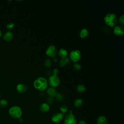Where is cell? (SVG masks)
Returning <instances> with one entry per match:
<instances>
[{"mask_svg":"<svg viewBox=\"0 0 124 124\" xmlns=\"http://www.w3.org/2000/svg\"><path fill=\"white\" fill-rule=\"evenodd\" d=\"M89 35V31L86 28L82 29L79 32V36L81 38H86Z\"/></svg>","mask_w":124,"mask_h":124,"instance_id":"9a60e30c","label":"cell"},{"mask_svg":"<svg viewBox=\"0 0 124 124\" xmlns=\"http://www.w3.org/2000/svg\"><path fill=\"white\" fill-rule=\"evenodd\" d=\"M60 110L61 113H62L63 114H64L67 112V111L68 110V108L67 105H66L65 104H63L60 107Z\"/></svg>","mask_w":124,"mask_h":124,"instance_id":"44dd1931","label":"cell"},{"mask_svg":"<svg viewBox=\"0 0 124 124\" xmlns=\"http://www.w3.org/2000/svg\"><path fill=\"white\" fill-rule=\"evenodd\" d=\"M33 86L37 90L40 91H44L48 86L47 80L42 77L36 78L33 81Z\"/></svg>","mask_w":124,"mask_h":124,"instance_id":"6da1fadb","label":"cell"},{"mask_svg":"<svg viewBox=\"0 0 124 124\" xmlns=\"http://www.w3.org/2000/svg\"><path fill=\"white\" fill-rule=\"evenodd\" d=\"M16 89L17 91L19 93H25L28 90L27 86L23 83H20L17 85L16 86Z\"/></svg>","mask_w":124,"mask_h":124,"instance_id":"30bf717a","label":"cell"},{"mask_svg":"<svg viewBox=\"0 0 124 124\" xmlns=\"http://www.w3.org/2000/svg\"><path fill=\"white\" fill-rule=\"evenodd\" d=\"M82 54L81 52L78 49L72 50L69 55V58L71 61L75 62H77L81 58Z\"/></svg>","mask_w":124,"mask_h":124,"instance_id":"277c9868","label":"cell"},{"mask_svg":"<svg viewBox=\"0 0 124 124\" xmlns=\"http://www.w3.org/2000/svg\"><path fill=\"white\" fill-rule=\"evenodd\" d=\"M18 120H19V121L20 123H22V122H23V119H22V118H18Z\"/></svg>","mask_w":124,"mask_h":124,"instance_id":"f546056e","label":"cell"},{"mask_svg":"<svg viewBox=\"0 0 124 124\" xmlns=\"http://www.w3.org/2000/svg\"><path fill=\"white\" fill-rule=\"evenodd\" d=\"M104 20L106 24L110 27H113L116 26L118 19L116 15L114 13H108L104 18Z\"/></svg>","mask_w":124,"mask_h":124,"instance_id":"7a4b0ae2","label":"cell"},{"mask_svg":"<svg viewBox=\"0 0 124 124\" xmlns=\"http://www.w3.org/2000/svg\"></svg>","mask_w":124,"mask_h":124,"instance_id":"d6a6232c","label":"cell"},{"mask_svg":"<svg viewBox=\"0 0 124 124\" xmlns=\"http://www.w3.org/2000/svg\"><path fill=\"white\" fill-rule=\"evenodd\" d=\"M13 37H14V35L13 33L10 31H7L6 32H5L3 36V39L6 42H9L11 41L13 39Z\"/></svg>","mask_w":124,"mask_h":124,"instance_id":"4fadbf2b","label":"cell"},{"mask_svg":"<svg viewBox=\"0 0 124 124\" xmlns=\"http://www.w3.org/2000/svg\"><path fill=\"white\" fill-rule=\"evenodd\" d=\"M83 100L81 98H77L74 102V105L76 108H79L82 106L83 104Z\"/></svg>","mask_w":124,"mask_h":124,"instance_id":"d6986e66","label":"cell"},{"mask_svg":"<svg viewBox=\"0 0 124 124\" xmlns=\"http://www.w3.org/2000/svg\"><path fill=\"white\" fill-rule=\"evenodd\" d=\"M48 83L51 86V87L55 88L58 87L61 82L60 78L57 75H53L50 76L48 79Z\"/></svg>","mask_w":124,"mask_h":124,"instance_id":"5b68a950","label":"cell"},{"mask_svg":"<svg viewBox=\"0 0 124 124\" xmlns=\"http://www.w3.org/2000/svg\"><path fill=\"white\" fill-rule=\"evenodd\" d=\"M64 124H76L77 119L75 115L73 114L71 110H70V113L64 117Z\"/></svg>","mask_w":124,"mask_h":124,"instance_id":"52a82bcc","label":"cell"},{"mask_svg":"<svg viewBox=\"0 0 124 124\" xmlns=\"http://www.w3.org/2000/svg\"><path fill=\"white\" fill-rule=\"evenodd\" d=\"M14 26H15V24H14V23H13V22H9V23H8L7 24V25H6L7 28L8 29H9V30H11V29H13L14 27Z\"/></svg>","mask_w":124,"mask_h":124,"instance_id":"4316f807","label":"cell"},{"mask_svg":"<svg viewBox=\"0 0 124 124\" xmlns=\"http://www.w3.org/2000/svg\"><path fill=\"white\" fill-rule=\"evenodd\" d=\"M44 65L46 67H47V68L50 67L52 65V61H51V60L49 58H46L45 60V61H44Z\"/></svg>","mask_w":124,"mask_h":124,"instance_id":"ffe728a7","label":"cell"},{"mask_svg":"<svg viewBox=\"0 0 124 124\" xmlns=\"http://www.w3.org/2000/svg\"><path fill=\"white\" fill-rule=\"evenodd\" d=\"M64 96L62 93H58L57 95L56 96V99L57 100V101L58 102H62L64 100Z\"/></svg>","mask_w":124,"mask_h":124,"instance_id":"603a6c76","label":"cell"},{"mask_svg":"<svg viewBox=\"0 0 124 124\" xmlns=\"http://www.w3.org/2000/svg\"><path fill=\"white\" fill-rule=\"evenodd\" d=\"M72 67L73 68V69L75 70V71H78L79 70H80V69H81V65L78 63V62H75L73 65H72Z\"/></svg>","mask_w":124,"mask_h":124,"instance_id":"7402d4cb","label":"cell"},{"mask_svg":"<svg viewBox=\"0 0 124 124\" xmlns=\"http://www.w3.org/2000/svg\"><path fill=\"white\" fill-rule=\"evenodd\" d=\"M113 32L117 36H122L124 33V28L122 26H115L113 28Z\"/></svg>","mask_w":124,"mask_h":124,"instance_id":"9c48e42d","label":"cell"},{"mask_svg":"<svg viewBox=\"0 0 124 124\" xmlns=\"http://www.w3.org/2000/svg\"><path fill=\"white\" fill-rule=\"evenodd\" d=\"M8 105V102L5 99H2L0 101V107L4 108Z\"/></svg>","mask_w":124,"mask_h":124,"instance_id":"cb8c5ba5","label":"cell"},{"mask_svg":"<svg viewBox=\"0 0 124 124\" xmlns=\"http://www.w3.org/2000/svg\"><path fill=\"white\" fill-rule=\"evenodd\" d=\"M63 115L64 114L62 113H55L52 115L51 121L55 124H59L62 120Z\"/></svg>","mask_w":124,"mask_h":124,"instance_id":"ba28073f","label":"cell"},{"mask_svg":"<svg viewBox=\"0 0 124 124\" xmlns=\"http://www.w3.org/2000/svg\"><path fill=\"white\" fill-rule=\"evenodd\" d=\"M119 22H120L122 26L124 25V15H122L120 16L119 19Z\"/></svg>","mask_w":124,"mask_h":124,"instance_id":"d4e9b609","label":"cell"},{"mask_svg":"<svg viewBox=\"0 0 124 124\" xmlns=\"http://www.w3.org/2000/svg\"><path fill=\"white\" fill-rule=\"evenodd\" d=\"M58 50L57 47L53 45L49 46L46 51V55L49 58H54L58 54Z\"/></svg>","mask_w":124,"mask_h":124,"instance_id":"8992f818","label":"cell"},{"mask_svg":"<svg viewBox=\"0 0 124 124\" xmlns=\"http://www.w3.org/2000/svg\"><path fill=\"white\" fill-rule=\"evenodd\" d=\"M77 91L79 93H83L84 92H85L86 90V86H85V85L83 84H80L77 85Z\"/></svg>","mask_w":124,"mask_h":124,"instance_id":"ac0fdd59","label":"cell"},{"mask_svg":"<svg viewBox=\"0 0 124 124\" xmlns=\"http://www.w3.org/2000/svg\"><path fill=\"white\" fill-rule=\"evenodd\" d=\"M59 73V70L57 68H54L53 70V75H57V74Z\"/></svg>","mask_w":124,"mask_h":124,"instance_id":"83f0119b","label":"cell"},{"mask_svg":"<svg viewBox=\"0 0 124 124\" xmlns=\"http://www.w3.org/2000/svg\"><path fill=\"white\" fill-rule=\"evenodd\" d=\"M58 54L62 59H65L68 55V51L66 49L64 48H61L58 52Z\"/></svg>","mask_w":124,"mask_h":124,"instance_id":"5bb4252c","label":"cell"},{"mask_svg":"<svg viewBox=\"0 0 124 124\" xmlns=\"http://www.w3.org/2000/svg\"><path fill=\"white\" fill-rule=\"evenodd\" d=\"M9 115L14 119H18L21 117L22 114V111L18 106H13L9 109Z\"/></svg>","mask_w":124,"mask_h":124,"instance_id":"3957f363","label":"cell"},{"mask_svg":"<svg viewBox=\"0 0 124 124\" xmlns=\"http://www.w3.org/2000/svg\"><path fill=\"white\" fill-rule=\"evenodd\" d=\"M97 124H108V122L106 118L104 116H99L96 120Z\"/></svg>","mask_w":124,"mask_h":124,"instance_id":"2e32d148","label":"cell"},{"mask_svg":"<svg viewBox=\"0 0 124 124\" xmlns=\"http://www.w3.org/2000/svg\"><path fill=\"white\" fill-rule=\"evenodd\" d=\"M69 62V59L66 57L65 59H61L59 62V65L60 67H64Z\"/></svg>","mask_w":124,"mask_h":124,"instance_id":"e0dca14e","label":"cell"},{"mask_svg":"<svg viewBox=\"0 0 124 124\" xmlns=\"http://www.w3.org/2000/svg\"><path fill=\"white\" fill-rule=\"evenodd\" d=\"M39 109L42 112L46 113L50 109L49 105L47 103H42L39 106Z\"/></svg>","mask_w":124,"mask_h":124,"instance_id":"7c38bea8","label":"cell"},{"mask_svg":"<svg viewBox=\"0 0 124 124\" xmlns=\"http://www.w3.org/2000/svg\"><path fill=\"white\" fill-rule=\"evenodd\" d=\"M1 35H2V34H1V31H0V37L1 36Z\"/></svg>","mask_w":124,"mask_h":124,"instance_id":"1f68e13d","label":"cell"},{"mask_svg":"<svg viewBox=\"0 0 124 124\" xmlns=\"http://www.w3.org/2000/svg\"><path fill=\"white\" fill-rule=\"evenodd\" d=\"M54 59V62H57V61H58V60H57V58H53Z\"/></svg>","mask_w":124,"mask_h":124,"instance_id":"4dcf8cb0","label":"cell"},{"mask_svg":"<svg viewBox=\"0 0 124 124\" xmlns=\"http://www.w3.org/2000/svg\"><path fill=\"white\" fill-rule=\"evenodd\" d=\"M46 101H47V103L49 105H52L53 104V102H54V99H53V97H48L47 99H46Z\"/></svg>","mask_w":124,"mask_h":124,"instance_id":"484cf974","label":"cell"},{"mask_svg":"<svg viewBox=\"0 0 124 124\" xmlns=\"http://www.w3.org/2000/svg\"><path fill=\"white\" fill-rule=\"evenodd\" d=\"M78 124H87V123L85 121H84V120H80L78 122Z\"/></svg>","mask_w":124,"mask_h":124,"instance_id":"f1b7e54d","label":"cell"},{"mask_svg":"<svg viewBox=\"0 0 124 124\" xmlns=\"http://www.w3.org/2000/svg\"><path fill=\"white\" fill-rule=\"evenodd\" d=\"M46 93L49 95V97H51L53 98L54 97H56V96L58 93V92L57 90L55 89V88L51 87L48 88L47 89Z\"/></svg>","mask_w":124,"mask_h":124,"instance_id":"8fae6325","label":"cell"}]
</instances>
